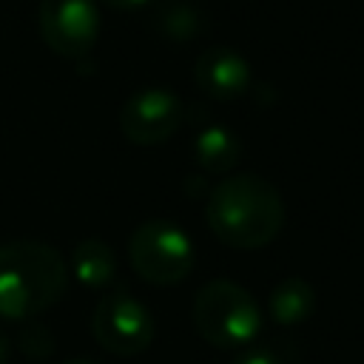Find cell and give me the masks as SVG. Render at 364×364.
<instances>
[{
  "label": "cell",
  "instance_id": "cell-1",
  "mask_svg": "<svg viewBox=\"0 0 364 364\" xmlns=\"http://www.w3.org/2000/svg\"><path fill=\"white\" fill-rule=\"evenodd\" d=\"M205 216L222 245L256 250L270 245L284 228V202L267 179L256 173H236L210 191Z\"/></svg>",
  "mask_w": 364,
  "mask_h": 364
},
{
  "label": "cell",
  "instance_id": "cell-2",
  "mask_svg": "<svg viewBox=\"0 0 364 364\" xmlns=\"http://www.w3.org/2000/svg\"><path fill=\"white\" fill-rule=\"evenodd\" d=\"M68 290V264L46 242L0 245V318L28 321L54 307Z\"/></svg>",
  "mask_w": 364,
  "mask_h": 364
},
{
  "label": "cell",
  "instance_id": "cell-3",
  "mask_svg": "<svg viewBox=\"0 0 364 364\" xmlns=\"http://www.w3.org/2000/svg\"><path fill=\"white\" fill-rule=\"evenodd\" d=\"M191 318L196 333L222 350H239L262 330V310L256 299L228 279H213L196 290Z\"/></svg>",
  "mask_w": 364,
  "mask_h": 364
},
{
  "label": "cell",
  "instance_id": "cell-4",
  "mask_svg": "<svg viewBox=\"0 0 364 364\" xmlns=\"http://www.w3.org/2000/svg\"><path fill=\"white\" fill-rule=\"evenodd\" d=\"M128 259L139 279L159 287L179 284L193 270V242L176 222L151 219L131 233Z\"/></svg>",
  "mask_w": 364,
  "mask_h": 364
},
{
  "label": "cell",
  "instance_id": "cell-5",
  "mask_svg": "<svg viewBox=\"0 0 364 364\" xmlns=\"http://www.w3.org/2000/svg\"><path fill=\"white\" fill-rule=\"evenodd\" d=\"M91 333L97 344L114 355H139L154 341V318L139 299L114 290L97 301Z\"/></svg>",
  "mask_w": 364,
  "mask_h": 364
},
{
  "label": "cell",
  "instance_id": "cell-6",
  "mask_svg": "<svg viewBox=\"0 0 364 364\" xmlns=\"http://www.w3.org/2000/svg\"><path fill=\"white\" fill-rule=\"evenodd\" d=\"M37 26L51 51L80 60L100 37L97 0H40Z\"/></svg>",
  "mask_w": 364,
  "mask_h": 364
},
{
  "label": "cell",
  "instance_id": "cell-7",
  "mask_svg": "<svg viewBox=\"0 0 364 364\" xmlns=\"http://www.w3.org/2000/svg\"><path fill=\"white\" fill-rule=\"evenodd\" d=\"M185 119V108L168 88H142L119 111V128L134 145H159L171 139Z\"/></svg>",
  "mask_w": 364,
  "mask_h": 364
},
{
  "label": "cell",
  "instance_id": "cell-8",
  "mask_svg": "<svg viewBox=\"0 0 364 364\" xmlns=\"http://www.w3.org/2000/svg\"><path fill=\"white\" fill-rule=\"evenodd\" d=\"M193 82L202 94L228 102L247 91L250 65L239 51H233L228 46H213L199 54V60L193 65Z\"/></svg>",
  "mask_w": 364,
  "mask_h": 364
},
{
  "label": "cell",
  "instance_id": "cell-9",
  "mask_svg": "<svg viewBox=\"0 0 364 364\" xmlns=\"http://www.w3.org/2000/svg\"><path fill=\"white\" fill-rule=\"evenodd\" d=\"M267 310L276 324H284V327L301 324L316 310V290L310 287V282L299 276L282 279L267 296Z\"/></svg>",
  "mask_w": 364,
  "mask_h": 364
},
{
  "label": "cell",
  "instance_id": "cell-10",
  "mask_svg": "<svg viewBox=\"0 0 364 364\" xmlns=\"http://www.w3.org/2000/svg\"><path fill=\"white\" fill-rule=\"evenodd\" d=\"M239 154H242V145L236 134L216 122L202 128L193 139V159L208 173H228L239 162Z\"/></svg>",
  "mask_w": 364,
  "mask_h": 364
},
{
  "label": "cell",
  "instance_id": "cell-11",
  "mask_svg": "<svg viewBox=\"0 0 364 364\" xmlns=\"http://www.w3.org/2000/svg\"><path fill=\"white\" fill-rule=\"evenodd\" d=\"M71 273L80 284L100 290L114 282L117 276V253L102 239H85L71 253Z\"/></svg>",
  "mask_w": 364,
  "mask_h": 364
},
{
  "label": "cell",
  "instance_id": "cell-12",
  "mask_svg": "<svg viewBox=\"0 0 364 364\" xmlns=\"http://www.w3.org/2000/svg\"><path fill=\"white\" fill-rule=\"evenodd\" d=\"M154 28L165 40H176V43L193 40L202 31V11L188 0H165L154 11Z\"/></svg>",
  "mask_w": 364,
  "mask_h": 364
},
{
  "label": "cell",
  "instance_id": "cell-13",
  "mask_svg": "<svg viewBox=\"0 0 364 364\" xmlns=\"http://www.w3.org/2000/svg\"><path fill=\"white\" fill-rule=\"evenodd\" d=\"M17 347H20V353H23L26 358L43 361V358H48V355L54 353V336H51V330H48L46 324L28 318V321L23 324V330L17 333Z\"/></svg>",
  "mask_w": 364,
  "mask_h": 364
},
{
  "label": "cell",
  "instance_id": "cell-14",
  "mask_svg": "<svg viewBox=\"0 0 364 364\" xmlns=\"http://www.w3.org/2000/svg\"><path fill=\"white\" fill-rule=\"evenodd\" d=\"M233 364H282L270 350L264 347H253V350H245L242 355H236Z\"/></svg>",
  "mask_w": 364,
  "mask_h": 364
},
{
  "label": "cell",
  "instance_id": "cell-15",
  "mask_svg": "<svg viewBox=\"0 0 364 364\" xmlns=\"http://www.w3.org/2000/svg\"><path fill=\"white\" fill-rule=\"evenodd\" d=\"M100 3H105L111 9H142V6H148V0H100Z\"/></svg>",
  "mask_w": 364,
  "mask_h": 364
},
{
  "label": "cell",
  "instance_id": "cell-16",
  "mask_svg": "<svg viewBox=\"0 0 364 364\" xmlns=\"http://www.w3.org/2000/svg\"><path fill=\"white\" fill-rule=\"evenodd\" d=\"M9 353H11V344H9V336L0 330V364L9 361Z\"/></svg>",
  "mask_w": 364,
  "mask_h": 364
},
{
  "label": "cell",
  "instance_id": "cell-17",
  "mask_svg": "<svg viewBox=\"0 0 364 364\" xmlns=\"http://www.w3.org/2000/svg\"><path fill=\"white\" fill-rule=\"evenodd\" d=\"M65 364H97V361H88V358H74V361H65Z\"/></svg>",
  "mask_w": 364,
  "mask_h": 364
}]
</instances>
